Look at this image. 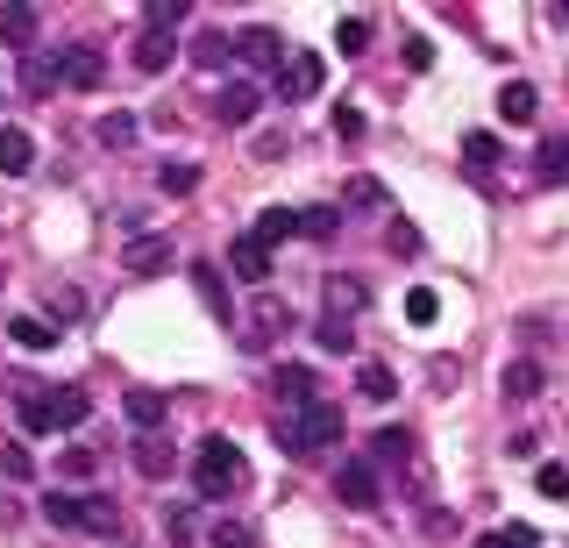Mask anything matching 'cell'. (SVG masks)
I'll return each instance as SVG.
<instances>
[{
    "instance_id": "obj_1",
    "label": "cell",
    "mask_w": 569,
    "mask_h": 548,
    "mask_svg": "<svg viewBox=\"0 0 569 548\" xmlns=\"http://www.w3.org/2000/svg\"><path fill=\"white\" fill-rule=\"evenodd\" d=\"M14 399H22V428H29V435L79 428V420L93 414V399H86L79 385H64V392H43V399H36V378H14Z\"/></svg>"
},
{
    "instance_id": "obj_2",
    "label": "cell",
    "mask_w": 569,
    "mask_h": 548,
    "mask_svg": "<svg viewBox=\"0 0 569 548\" xmlns=\"http://www.w3.org/2000/svg\"><path fill=\"white\" fill-rule=\"evenodd\" d=\"M342 428H349V420H342V406H335V399H313V406H307L299 420H284V428H278V449L307 464L313 449H328V441H342Z\"/></svg>"
},
{
    "instance_id": "obj_3",
    "label": "cell",
    "mask_w": 569,
    "mask_h": 548,
    "mask_svg": "<svg viewBox=\"0 0 569 548\" xmlns=\"http://www.w3.org/2000/svg\"><path fill=\"white\" fill-rule=\"evenodd\" d=\"M249 477V464H242V449L228 435H207L200 441V464H192V485H200V499H228Z\"/></svg>"
},
{
    "instance_id": "obj_4",
    "label": "cell",
    "mask_w": 569,
    "mask_h": 548,
    "mask_svg": "<svg viewBox=\"0 0 569 548\" xmlns=\"http://www.w3.org/2000/svg\"><path fill=\"white\" fill-rule=\"evenodd\" d=\"M335 499H342L349 512H378V506H385V491H378V464H370V456H349V464L335 470Z\"/></svg>"
},
{
    "instance_id": "obj_5",
    "label": "cell",
    "mask_w": 569,
    "mask_h": 548,
    "mask_svg": "<svg viewBox=\"0 0 569 548\" xmlns=\"http://www.w3.org/2000/svg\"><path fill=\"white\" fill-rule=\"evenodd\" d=\"M50 64H58V86H79V93H93V86L107 79L100 43H58V50H50Z\"/></svg>"
},
{
    "instance_id": "obj_6",
    "label": "cell",
    "mask_w": 569,
    "mask_h": 548,
    "mask_svg": "<svg viewBox=\"0 0 569 548\" xmlns=\"http://www.w3.org/2000/svg\"><path fill=\"white\" fill-rule=\"evenodd\" d=\"M320 79H328V64H320L313 50H292V58H284V72H278V100H284V108H292V100H313Z\"/></svg>"
},
{
    "instance_id": "obj_7",
    "label": "cell",
    "mask_w": 569,
    "mask_h": 548,
    "mask_svg": "<svg viewBox=\"0 0 569 548\" xmlns=\"http://www.w3.org/2000/svg\"><path fill=\"white\" fill-rule=\"evenodd\" d=\"M257 114H263V93L249 79H228L221 93H213V121H221V129H249Z\"/></svg>"
},
{
    "instance_id": "obj_8",
    "label": "cell",
    "mask_w": 569,
    "mask_h": 548,
    "mask_svg": "<svg viewBox=\"0 0 569 548\" xmlns=\"http://www.w3.org/2000/svg\"><path fill=\"white\" fill-rule=\"evenodd\" d=\"M313 385H320V378H313L307 363H278V370H271V392H278V406H292V420H299V414H307V406L320 399Z\"/></svg>"
},
{
    "instance_id": "obj_9",
    "label": "cell",
    "mask_w": 569,
    "mask_h": 548,
    "mask_svg": "<svg viewBox=\"0 0 569 548\" xmlns=\"http://www.w3.org/2000/svg\"><path fill=\"white\" fill-rule=\"evenodd\" d=\"M236 58L257 64V72H284V37H278V29H242V37H236Z\"/></svg>"
},
{
    "instance_id": "obj_10",
    "label": "cell",
    "mask_w": 569,
    "mask_h": 548,
    "mask_svg": "<svg viewBox=\"0 0 569 548\" xmlns=\"http://www.w3.org/2000/svg\"><path fill=\"white\" fill-rule=\"evenodd\" d=\"M171 263V236H129V250H121V271L136 278H157Z\"/></svg>"
},
{
    "instance_id": "obj_11",
    "label": "cell",
    "mask_w": 569,
    "mask_h": 548,
    "mask_svg": "<svg viewBox=\"0 0 569 548\" xmlns=\"http://www.w3.org/2000/svg\"><path fill=\"white\" fill-rule=\"evenodd\" d=\"M292 236H299V207H263L257 228H249L257 250H278V242H292Z\"/></svg>"
},
{
    "instance_id": "obj_12",
    "label": "cell",
    "mask_w": 569,
    "mask_h": 548,
    "mask_svg": "<svg viewBox=\"0 0 569 548\" xmlns=\"http://www.w3.org/2000/svg\"><path fill=\"white\" fill-rule=\"evenodd\" d=\"M278 328H292V307H278V299H257V307H249V328H242V349H263Z\"/></svg>"
},
{
    "instance_id": "obj_13",
    "label": "cell",
    "mask_w": 569,
    "mask_h": 548,
    "mask_svg": "<svg viewBox=\"0 0 569 548\" xmlns=\"http://www.w3.org/2000/svg\"><path fill=\"white\" fill-rule=\"evenodd\" d=\"M121 414H129V420H136V428H142V435H150V428H157V420H164V414H171V399H164V392H157V385H129V392H121Z\"/></svg>"
},
{
    "instance_id": "obj_14",
    "label": "cell",
    "mask_w": 569,
    "mask_h": 548,
    "mask_svg": "<svg viewBox=\"0 0 569 548\" xmlns=\"http://www.w3.org/2000/svg\"><path fill=\"white\" fill-rule=\"evenodd\" d=\"M228 271L242 278V286H271V250H257V242H228Z\"/></svg>"
},
{
    "instance_id": "obj_15",
    "label": "cell",
    "mask_w": 569,
    "mask_h": 548,
    "mask_svg": "<svg viewBox=\"0 0 569 548\" xmlns=\"http://www.w3.org/2000/svg\"><path fill=\"white\" fill-rule=\"evenodd\" d=\"M541 114V93H533L527 79H512V86H498V121H512V129H527V121Z\"/></svg>"
},
{
    "instance_id": "obj_16",
    "label": "cell",
    "mask_w": 569,
    "mask_h": 548,
    "mask_svg": "<svg viewBox=\"0 0 569 548\" xmlns=\"http://www.w3.org/2000/svg\"><path fill=\"white\" fill-rule=\"evenodd\" d=\"M8 335L29 349V357H43V349H58V335H64V328H50L43 313H14V321H8Z\"/></svg>"
},
{
    "instance_id": "obj_17",
    "label": "cell",
    "mask_w": 569,
    "mask_h": 548,
    "mask_svg": "<svg viewBox=\"0 0 569 548\" xmlns=\"http://www.w3.org/2000/svg\"><path fill=\"white\" fill-rule=\"evenodd\" d=\"M541 363H533V357H520V363H506V370H498V392H506V399H541Z\"/></svg>"
},
{
    "instance_id": "obj_18",
    "label": "cell",
    "mask_w": 569,
    "mask_h": 548,
    "mask_svg": "<svg viewBox=\"0 0 569 548\" xmlns=\"http://www.w3.org/2000/svg\"><path fill=\"white\" fill-rule=\"evenodd\" d=\"M533 179H541V186H569V136H548V143L533 150Z\"/></svg>"
},
{
    "instance_id": "obj_19",
    "label": "cell",
    "mask_w": 569,
    "mask_h": 548,
    "mask_svg": "<svg viewBox=\"0 0 569 548\" xmlns=\"http://www.w3.org/2000/svg\"><path fill=\"white\" fill-rule=\"evenodd\" d=\"M29 165H36L29 129H0V171H8V179H29Z\"/></svg>"
},
{
    "instance_id": "obj_20",
    "label": "cell",
    "mask_w": 569,
    "mask_h": 548,
    "mask_svg": "<svg viewBox=\"0 0 569 548\" xmlns=\"http://www.w3.org/2000/svg\"><path fill=\"white\" fill-rule=\"evenodd\" d=\"M36 29H43V14H36L29 0H8V8H0V37L8 43H36Z\"/></svg>"
},
{
    "instance_id": "obj_21",
    "label": "cell",
    "mask_w": 569,
    "mask_h": 548,
    "mask_svg": "<svg viewBox=\"0 0 569 548\" xmlns=\"http://www.w3.org/2000/svg\"><path fill=\"white\" fill-rule=\"evenodd\" d=\"M171 50H178V43L164 37V29H142V37H136V72H150V79H157V72L171 64Z\"/></svg>"
},
{
    "instance_id": "obj_22",
    "label": "cell",
    "mask_w": 569,
    "mask_h": 548,
    "mask_svg": "<svg viewBox=\"0 0 569 548\" xmlns=\"http://www.w3.org/2000/svg\"><path fill=\"white\" fill-rule=\"evenodd\" d=\"M413 456V428H378L370 435V464H406Z\"/></svg>"
},
{
    "instance_id": "obj_23",
    "label": "cell",
    "mask_w": 569,
    "mask_h": 548,
    "mask_svg": "<svg viewBox=\"0 0 569 548\" xmlns=\"http://www.w3.org/2000/svg\"><path fill=\"white\" fill-rule=\"evenodd\" d=\"M363 286H356V278H328V313H335V321H349V313H363Z\"/></svg>"
},
{
    "instance_id": "obj_24",
    "label": "cell",
    "mask_w": 569,
    "mask_h": 548,
    "mask_svg": "<svg viewBox=\"0 0 569 548\" xmlns=\"http://www.w3.org/2000/svg\"><path fill=\"white\" fill-rule=\"evenodd\" d=\"M356 392H363V399H378V406H391V392H399V378H391L385 363H363V370H356Z\"/></svg>"
},
{
    "instance_id": "obj_25",
    "label": "cell",
    "mask_w": 569,
    "mask_h": 548,
    "mask_svg": "<svg viewBox=\"0 0 569 548\" xmlns=\"http://www.w3.org/2000/svg\"><path fill=\"white\" fill-rule=\"evenodd\" d=\"M93 136H100L107 150H129V143H136V114H121V108H114V114H100V121H93Z\"/></svg>"
},
{
    "instance_id": "obj_26",
    "label": "cell",
    "mask_w": 569,
    "mask_h": 548,
    "mask_svg": "<svg viewBox=\"0 0 569 548\" xmlns=\"http://www.w3.org/2000/svg\"><path fill=\"white\" fill-rule=\"evenodd\" d=\"M136 470H142V477H171V441L142 435V441H136Z\"/></svg>"
},
{
    "instance_id": "obj_27",
    "label": "cell",
    "mask_w": 569,
    "mask_h": 548,
    "mask_svg": "<svg viewBox=\"0 0 569 548\" xmlns=\"http://www.w3.org/2000/svg\"><path fill=\"white\" fill-rule=\"evenodd\" d=\"M86 512H79V527H86V535H114V527H121V506L114 499H79Z\"/></svg>"
},
{
    "instance_id": "obj_28",
    "label": "cell",
    "mask_w": 569,
    "mask_h": 548,
    "mask_svg": "<svg viewBox=\"0 0 569 548\" xmlns=\"http://www.w3.org/2000/svg\"><path fill=\"white\" fill-rule=\"evenodd\" d=\"M192 286H200V299L228 321V286H221V271H213V263H192Z\"/></svg>"
},
{
    "instance_id": "obj_29",
    "label": "cell",
    "mask_w": 569,
    "mask_h": 548,
    "mask_svg": "<svg viewBox=\"0 0 569 548\" xmlns=\"http://www.w3.org/2000/svg\"><path fill=\"white\" fill-rule=\"evenodd\" d=\"M313 342L328 349V357H349V349H356V328H349V321H335V313H328V321L313 328Z\"/></svg>"
},
{
    "instance_id": "obj_30",
    "label": "cell",
    "mask_w": 569,
    "mask_h": 548,
    "mask_svg": "<svg viewBox=\"0 0 569 548\" xmlns=\"http://www.w3.org/2000/svg\"><path fill=\"white\" fill-rule=\"evenodd\" d=\"M462 157H470V171H491L498 165V136L491 129H470V136H462Z\"/></svg>"
},
{
    "instance_id": "obj_31",
    "label": "cell",
    "mask_w": 569,
    "mask_h": 548,
    "mask_svg": "<svg viewBox=\"0 0 569 548\" xmlns=\"http://www.w3.org/2000/svg\"><path fill=\"white\" fill-rule=\"evenodd\" d=\"M186 14H192V0H150V8H142V22H150V29H164V37H171V29L186 22Z\"/></svg>"
},
{
    "instance_id": "obj_32",
    "label": "cell",
    "mask_w": 569,
    "mask_h": 548,
    "mask_svg": "<svg viewBox=\"0 0 569 548\" xmlns=\"http://www.w3.org/2000/svg\"><path fill=\"white\" fill-rule=\"evenodd\" d=\"M335 43H342V58H363V50H370V22H363V14L335 22Z\"/></svg>"
},
{
    "instance_id": "obj_33",
    "label": "cell",
    "mask_w": 569,
    "mask_h": 548,
    "mask_svg": "<svg viewBox=\"0 0 569 548\" xmlns=\"http://www.w3.org/2000/svg\"><path fill=\"white\" fill-rule=\"evenodd\" d=\"M435 313H441V292H435V286H413V292H406V321H420V328H427Z\"/></svg>"
},
{
    "instance_id": "obj_34",
    "label": "cell",
    "mask_w": 569,
    "mask_h": 548,
    "mask_svg": "<svg viewBox=\"0 0 569 548\" xmlns=\"http://www.w3.org/2000/svg\"><path fill=\"white\" fill-rule=\"evenodd\" d=\"M207 541H213V548H249V541H257V535H249L242 520H228V512H221V520L207 527Z\"/></svg>"
},
{
    "instance_id": "obj_35",
    "label": "cell",
    "mask_w": 569,
    "mask_h": 548,
    "mask_svg": "<svg viewBox=\"0 0 569 548\" xmlns=\"http://www.w3.org/2000/svg\"><path fill=\"white\" fill-rule=\"evenodd\" d=\"M335 228H342L335 207H299V236H335Z\"/></svg>"
},
{
    "instance_id": "obj_36",
    "label": "cell",
    "mask_w": 569,
    "mask_h": 548,
    "mask_svg": "<svg viewBox=\"0 0 569 548\" xmlns=\"http://www.w3.org/2000/svg\"><path fill=\"white\" fill-rule=\"evenodd\" d=\"M22 86H29V93H50V86H58V64H50V50L22 64Z\"/></svg>"
},
{
    "instance_id": "obj_37",
    "label": "cell",
    "mask_w": 569,
    "mask_h": 548,
    "mask_svg": "<svg viewBox=\"0 0 569 548\" xmlns=\"http://www.w3.org/2000/svg\"><path fill=\"white\" fill-rule=\"evenodd\" d=\"M192 58H200L207 72H213V64H228V58H236V37H200V43H192Z\"/></svg>"
},
{
    "instance_id": "obj_38",
    "label": "cell",
    "mask_w": 569,
    "mask_h": 548,
    "mask_svg": "<svg viewBox=\"0 0 569 548\" xmlns=\"http://www.w3.org/2000/svg\"><path fill=\"white\" fill-rule=\"evenodd\" d=\"M533 485H541V499H569V464H541Z\"/></svg>"
},
{
    "instance_id": "obj_39",
    "label": "cell",
    "mask_w": 569,
    "mask_h": 548,
    "mask_svg": "<svg viewBox=\"0 0 569 548\" xmlns=\"http://www.w3.org/2000/svg\"><path fill=\"white\" fill-rule=\"evenodd\" d=\"M79 512H86V506L64 499V491H50V499H43V520H50V527H79Z\"/></svg>"
},
{
    "instance_id": "obj_40",
    "label": "cell",
    "mask_w": 569,
    "mask_h": 548,
    "mask_svg": "<svg viewBox=\"0 0 569 548\" xmlns=\"http://www.w3.org/2000/svg\"><path fill=\"white\" fill-rule=\"evenodd\" d=\"M93 470H100L93 449H64V456H58V477H93Z\"/></svg>"
},
{
    "instance_id": "obj_41",
    "label": "cell",
    "mask_w": 569,
    "mask_h": 548,
    "mask_svg": "<svg viewBox=\"0 0 569 548\" xmlns=\"http://www.w3.org/2000/svg\"><path fill=\"white\" fill-rule=\"evenodd\" d=\"M157 186H164V192H192V186H200V171H192V165H164V171H157Z\"/></svg>"
},
{
    "instance_id": "obj_42",
    "label": "cell",
    "mask_w": 569,
    "mask_h": 548,
    "mask_svg": "<svg viewBox=\"0 0 569 548\" xmlns=\"http://www.w3.org/2000/svg\"><path fill=\"white\" fill-rule=\"evenodd\" d=\"M385 242H391V250H406V257H413V250H420V228H413V221H391V228H385Z\"/></svg>"
},
{
    "instance_id": "obj_43",
    "label": "cell",
    "mask_w": 569,
    "mask_h": 548,
    "mask_svg": "<svg viewBox=\"0 0 569 548\" xmlns=\"http://www.w3.org/2000/svg\"><path fill=\"white\" fill-rule=\"evenodd\" d=\"M36 464H29V449H0V477H14V485H22Z\"/></svg>"
},
{
    "instance_id": "obj_44",
    "label": "cell",
    "mask_w": 569,
    "mask_h": 548,
    "mask_svg": "<svg viewBox=\"0 0 569 548\" xmlns=\"http://www.w3.org/2000/svg\"><path fill=\"white\" fill-rule=\"evenodd\" d=\"M79 307H86V299L71 292V286H50V313H58V321H71V313H79Z\"/></svg>"
},
{
    "instance_id": "obj_45",
    "label": "cell",
    "mask_w": 569,
    "mask_h": 548,
    "mask_svg": "<svg viewBox=\"0 0 569 548\" xmlns=\"http://www.w3.org/2000/svg\"><path fill=\"white\" fill-rule=\"evenodd\" d=\"M406 64L427 72V64H435V43H427V37H406Z\"/></svg>"
},
{
    "instance_id": "obj_46",
    "label": "cell",
    "mask_w": 569,
    "mask_h": 548,
    "mask_svg": "<svg viewBox=\"0 0 569 548\" xmlns=\"http://www.w3.org/2000/svg\"><path fill=\"white\" fill-rule=\"evenodd\" d=\"M335 136L356 143V136H363V114H356V108H335Z\"/></svg>"
},
{
    "instance_id": "obj_47",
    "label": "cell",
    "mask_w": 569,
    "mask_h": 548,
    "mask_svg": "<svg viewBox=\"0 0 569 548\" xmlns=\"http://www.w3.org/2000/svg\"><path fill=\"white\" fill-rule=\"evenodd\" d=\"M349 200H356V207H385V186H378V179H356Z\"/></svg>"
},
{
    "instance_id": "obj_48",
    "label": "cell",
    "mask_w": 569,
    "mask_h": 548,
    "mask_svg": "<svg viewBox=\"0 0 569 548\" xmlns=\"http://www.w3.org/2000/svg\"><path fill=\"white\" fill-rule=\"evenodd\" d=\"M257 157H263V165H271V157H284V129H263V136H257Z\"/></svg>"
},
{
    "instance_id": "obj_49",
    "label": "cell",
    "mask_w": 569,
    "mask_h": 548,
    "mask_svg": "<svg viewBox=\"0 0 569 548\" xmlns=\"http://www.w3.org/2000/svg\"><path fill=\"white\" fill-rule=\"evenodd\" d=\"M477 548H506V535H477Z\"/></svg>"
}]
</instances>
